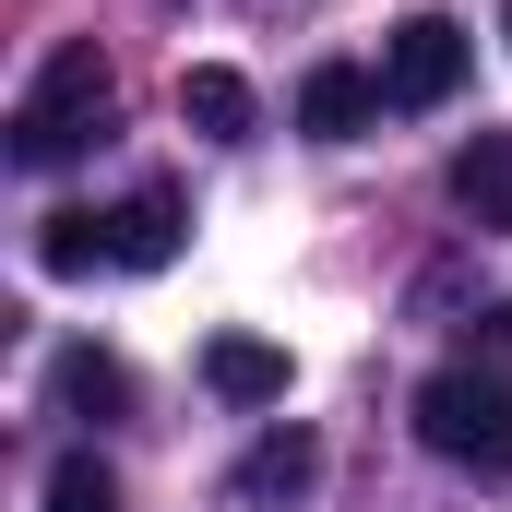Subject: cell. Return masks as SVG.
<instances>
[{
    "label": "cell",
    "instance_id": "1",
    "mask_svg": "<svg viewBox=\"0 0 512 512\" xmlns=\"http://www.w3.org/2000/svg\"><path fill=\"white\" fill-rule=\"evenodd\" d=\"M108 96H120L108 48H96V36H60L48 72H36L24 108H12V167H72V155L108 131Z\"/></svg>",
    "mask_w": 512,
    "mask_h": 512
},
{
    "label": "cell",
    "instance_id": "2",
    "mask_svg": "<svg viewBox=\"0 0 512 512\" xmlns=\"http://www.w3.org/2000/svg\"><path fill=\"white\" fill-rule=\"evenodd\" d=\"M36 262L48 274H167L179 262V191H131V203H72L36 227Z\"/></svg>",
    "mask_w": 512,
    "mask_h": 512
},
{
    "label": "cell",
    "instance_id": "3",
    "mask_svg": "<svg viewBox=\"0 0 512 512\" xmlns=\"http://www.w3.org/2000/svg\"><path fill=\"white\" fill-rule=\"evenodd\" d=\"M417 441L465 477H512V382L501 370H429L417 382Z\"/></svg>",
    "mask_w": 512,
    "mask_h": 512
},
{
    "label": "cell",
    "instance_id": "4",
    "mask_svg": "<svg viewBox=\"0 0 512 512\" xmlns=\"http://www.w3.org/2000/svg\"><path fill=\"white\" fill-rule=\"evenodd\" d=\"M465 72H477V48H465V24H441V12H405L382 36V108H453Z\"/></svg>",
    "mask_w": 512,
    "mask_h": 512
},
{
    "label": "cell",
    "instance_id": "5",
    "mask_svg": "<svg viewBox=\"0 0 512 512\" xmlns=\"http://www.w3.org/2000/svg\"><path fill=\"white\" fill-rule=\"evenodd\" d=\"M370 120H382V72H358V60H322V72L298 84V131H310V143H358Z\"/></svg>",
    "mask_w": 512,
    "mask_h": 512
},
{
    "label": "cell",
    "instance_id": "6",
    "mask_svg": "<svg viewBox=\"0 0 512 512\" xmlns=\"http://www.w3.org/2000/svg\"><path fill=\"white\" fill-rule=\"evenodd\" d=\"M453 203H465V227L512 239V131H465L453 143Z\"/></svg>",
    "mask_w": 512,
    "mask_h": 512
},
{
    "label": "cell",
    "instance_id": "7",
    "mask_svg": "<svg viewBox=\"0 0 512 512\" xmlns=\"http://www.w3.org/2000/svg\"><path fill=\"white\" fill-rule=\"evenodd\" d=\"M179 120L203 131V143H251V84H239V72H227V60H191V72H179Z\"/></svg>",
    "mask_w": 512,
    "mask_h": 512
},
{
    "label": "cell",
    "instance_id": "8",
    "mask_svg": "<svg viewBox=\"0 0 512 512\" xmlns=\"http://www.w3.org/2000/svg\"><path fill=\"white\" fill-rule=\"evenodd\" d=\"M203 382L227 393V405H286V346H262V334H215V346H203Z\"/></svg>",
    "mask_w": 512,
    "mask_h": 512
},
{
    "label": "cell",
    "instance_id": "9",
    "mask_svg": "<svg viewBox=\"0 0 512 512\" xmlns=\"http://www.w3.org/2000/svg\"><path fill=\"white\" fill-rule=\"evenodd\" d=\"M310 477H322V441L310 429H262L251 453H239V501H298Z\"/></svg>",
    "mask_w": 512,
    "mask_h": 512
},
{
    "label": "cell",
    "instance_id": "10",
    "mask_svg": "<svg viewBox=\"0 0 512 512\" xmlns=\"http://www.w3.org/2000/svg\"><path fill=\"white\" fill-rule=\"evenodd\" d=\"M48 393H60V417H96V429H108V417H131V370L108 358V346H72V358L48 370Z\"/></svg>",
    "mask_w": 512,
    "mask_h": 512
},
{
    "label": "cell",
    "instance_id": "11",
    "mask_svg": "<svg viewBox=\"0 0 512 512\" xmlns=\"http://www.w3.org/2000/svg\"><path fill=\"white\" fill-rule=\"evenodd\" d=\"M48 512H120V477H108L96 453H60V465H48Z\"/></svg>",
    "mask_w": 512,
    "mask_h": 512
},
{
    "label": "cell",
    "instance_id": "12",
    "mask_svg": "<svg viewBox=\"0 0 512 512\" xmlns=\"http://www.w3.org/2000/svg\"><path fill=\"white\" fill-rule=\"evenodd\" d=\"M489 346H501V358H512V298H501V310H489Z\"/></svg>",
    "mask_w": 512,
    "mask_h": 512
},
{
    "label": "cell",
    "instance_id": "13",
    "mask_svg": "<svg viewBox=\"0 0 512 512\" xmlns=\"http://www.w3.org/2000/svg\"><path fill=\"white\" fill-rule=\"evenodd\" d=\"M501 36H512V12H501Z\"/></svg>",
    "mask_w": 512,
    "mask_h": 512
}]
</instances>
